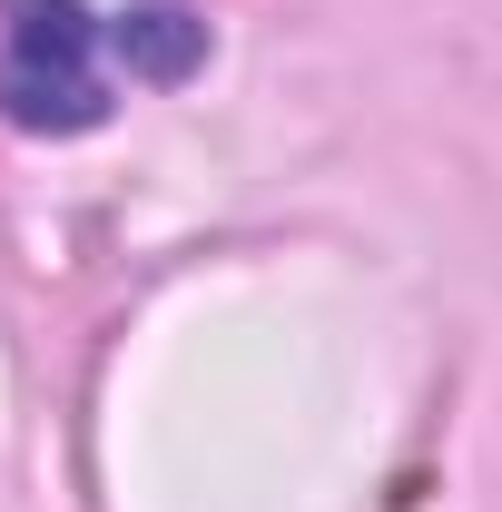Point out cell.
Masks as SVG:
<instances>
[{"instance_id":"obj_1","label":"cell","mask_w":502,"mask_h":512,"mask_svg":"<svg viewBox=\"0 0 502 512\" xmlns=\"http://www.w3.org/2000/svg\"><path fill=\"white\" fill-rule=\"evenodd\" d=\"M119 69V20H99L89 0H0V119L10 128H40V138L99 128Z\"/></svg>"}]
</instances>
